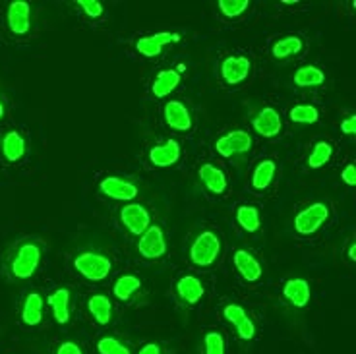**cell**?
Listing matches in <instances>:
<instances>
[{"label": "cell", "mask_w": 356, "mask_h": 354, "mask_svg": "<svg viewBox=\"0 0 356 354\" xmlns=\"http://www.w3.org/2000/svg\"><path fill=\"white\" fill-rule=\"evenodd\" d=\"M43 259V248L35 240L19 242L10 257V273L18 281H27L37 273Z\"/></svg>", "instance_id": "obj_1"}, {"label": "cell", "mask_w": 356, "mask_h": 354, "mask_svg": "<svg viewBox=\"0 0 356 354\" xmlns=\"http://www.w3.org/2000/svg\"><path fill=\"white\" fill-rule=\"evenodd\" d=\"M221 254V239L215 230H202L190 244V262L196 267H211Z\"/></svg>", "instance_id": "obj_2"}, {"label": "cell", "mask_w": 356, "mask_h": 354, "mask_svg": "<svg viewBox=\"0 0 356 354\" xmlns=\"http://www.w3.org/2000/svg\"><path fill=\"white\" fill-rule=\"evenodd\" d=\"M74 269L91 283H101L113 271V262L99 252H81L74 257Z\"/></svg>", "instance_id": "obj_3"}, {"label": "cell", "mask_w": 356, "mask_h": 354, "mask_svg": "<svg viewBox=\"0 0 356 354\" xmlns=\"http://www.w3.org/2000/svg\"><path fill=\"white\" fill-rule=\"evenodd\" d=\"M330 219V205L325 202H312L294 215V232L300 236H312Z\"/></svg>", "instance_id": "obj_4"}, {"label": "cell", "mask_w": 356, "mask_h": 354, "mask_svg": "<svg viewBox=\"0 0 356 354\" xmlns=\"http://www.w3.org/2000/svg\"><path fill=\"white\" fill-rule=\"evenodd\" d=\"M167 236H165V230L161 225H152L149 229L143 232L142 236H138V252L143 259H161L167 254Z\"/></svg>", "instance_id": "obj_5"}, {"label": "cell", "mask_w": 356, "mask_h": 354, "mask_svg": "<svg viewBox=\"0 0 356 354\" xmlns=\"http://www.w3.org/2000/svg\"><path fill=\"white\" fill-rule=\"evenodd\" d=\"M252 145H254V140L246 130H232V132L222 134L221 138H217L215 151H217V155H221L225 159H231L236 155L248 153Z\"/></svg>", "instance_id": "obj_6"}, {"label": "cell", "mask_w": 356, "mask_h": 354, "mask_svg": "<svg viewBox=\"0 0 356 354\" xmlns=\"http://www.w3.org/2000/svg\"><path fill=\"white\" fill-rule=\"evenodd\" d=\"M120 223L124 225V229L134 234V236H142L145 230L152 227V213L142 204H126L120 209Z\"/></svg>", "instance_id": "obj_7"}, {"label": "cell", "mask_w": 356, "mask_h": 354, "mask_svg": "<svg viewBox=\"0 0 356 354\" xmlns=\"http://www.w3.org/2000/svg\"><path fill=\"white\" fill-rule=\"evenodd\" d=\"M221 80L227 86H241L242 81L248 80L250 72H252V63L248 61V56L242 54H229L225 56L221 63Z\"/></svg>", "instance_id": "obj_8"}, {"label": "cell", "mask_w": 356, "mask_h": 354, "mask_svg": "<svg viewBox=\"0 0 356 354\" xmlns=\"http://www.w3.org/2000/svg\"><path fill=\"white\" fill-rule=\"evenodd\" d=\"M182 41V35L178 31H161V33H152V35L140 37L136 41V51L145 56V58H155L163 53L167 45H175Z\"/></svg>", "instance_id": "obj_9"}, {"label": "cell", "mask_w": 356, "mask_h": 354, "mask_svg": "<svg viewBox=\"0 0 356 354\" xmlns=\"http://www.w3.org/2000/svg\"><path fill=\"white\" fill-rule=\"evenodd\" d=\"M99 190L116 202H132L140 194V190L132 180L122 177H105L99 182Z\"/></svg>", "instance_id": "obj_10"}, {"label": "cell", "mask_w": 356, "mask_h": 354, "mask_svg": "<svg viewBox=\"0 0 356 354\" xmlns=\"http://www.w3.org/2000/svg\"><path fill=\"white\" fill-rule=\"evenodd\" d=\"M163 116H165L167 126H169L170 130H175V132H190L192 126H194L190 108L182 101H177V99H170V101L165 103Z\"/></svg>", "instance_id": "obj_11"}, {"label": "cell", "mask_w": 356, "mask_h": 354, "mask_svg": "<svg viewBox=\"0 0 356 354\" xmlns=\"http://www.w3.org/2000/svg\"><path fill=\"white\" fill-rule=\"evenodd\" d=\"M6 22H8L10 31L14 35H27L31 29V6H29V2H26V0L10 2Z\"/></svg>", "instance_id": "obj_12"}, {"label": "cell", "mask_w": 356, "mask_h": 354, "mask_svg": "<svg viewBox=\"0 0 356 354\" xmlns=\"http://www.w3.org/2000/svg\"><path fill=\"white\" fill-rule=\"evenodd\" d=\"M252 128L261 138H275L281 132V128H283V120H281V115L277 113V108L264 106V108H259L258 113L252 116Z\"/></svg>", "instance_id": "obj_13"}, {"label": "cell", "mask_w": 356, "mask_h": 354, "mask_svg": "<svg viewBox=\"0 0 356 354\" xmlns=\"http://www.w3.org/2000/svg\"><path fill=\"white\" fill-rule=\"evenodd\" d=\"M232 264L236 273L241 275L246 283H258L264 275V267L259 264V259L250 250H236L232 254Z\"/></svg>", "instance_id": "obj_14"}, {"label": "cell", "mask_w": 356, "mask_h": 354, "mask_svg": "<svg viewBox=\"0 0 356 354\" xmlns=\"http://www.w3.org/2000/svg\"><path fill=\"white\" fill-rule=\"evenodd\" d=\"M283 298L294 308H306L312 300V287L304 277H293L283 284Z\"/></svg>", "instance_id": "obj_15"}, {"label": "cell", "mask_w": 356, "mask_h": 354, "mask_svg": "<svg viewBox=\"0 0 356 354\" xmlns=\"http://www.w3.org/2000/svg\"><path fill=\"white\" fill-rule=\"evenodd\" d=\"M175 291H177L178 298L188 306H196L205 296L204 283L196 275H182L175 284Z\"/></svg>", "instance_id": "obj_16"}, {"label": "cell", "mask_w": 356, "mask_h": 354, "mask_svg": "<svg viewBox=\"0 0 356 354\" xmlns=\"http://www.w3.org/2000/svg\"><path fill=\"white\" fill-rule=\"evenodd\" d=\"M180 155H182L180 143L177 140H167L149 150V163L157 168H169L177 165Z\"/></svg>", "instance_id": "obj_17"}, {"label": "cell", "mask_w": 356, "mask_h": 354, "mask_svg": "<svg viewBox=\"0 0 356 354\" xmlns=\"http://www.w3.org/2000/svg\"><path fill=\"white\" fill-rule=\"evenodd\" d=\"M197 177L202 180V184L205 186L207 192H211L215 195H221L227 192V188H229V180L225 177V172H222L221 168L215 167L211 163H205L200 167L197 170Z\"/></svg>", "instance_id": "obj_18"}, {"label": "cell", "mask_w": 356, "mask_h": 354, "mask_svg": "<svg viewBox=\"0 0 356 354\" xmlns=\"http://www.w3.org/2000/svg\"><path fill=\"white\" fill-rule=\"evenodd\" d=\"M47 304L53 312V318L56 323L66 325L70 321V291L66 287H60L47 296Z\"/></svg>", "instance_id": "obj_19"}, {"label": "cell", "mask_w": 356, "mask_h": 354, "mask_svg": "<svg viewBox=\"0 0 356 354\" xmlns=\"http://www.w3.org/2000/svg\"><path fill=\"white\" fill-rule=\"evenodd\" d=\"M43 308H44V298L39 292H29L26 296V300L22 304V321L27 328H37L41 321H43Z\"/></svg>", "instance_id": "obj_20"}, {"label": "cell", "mask_w": 356, "mask_h": 354, "mask_svg": "<svg viewBox=\"0 0 356 354\" xmlns=\"http://www.w3.org/2000/svg\"><path fill=\"white\" fill-rule=\"evenodd\" d=\"M0 150H2V157L8 161V163H18L26 155V138L18 130H10V132L4 134L2 143H0Z\"/></svg>", "instance_id": "obj_21"}, {"label": "cell", "mask_w": 356, "mask_h": 354, "mask_svg": "<svg viewBox=\"0 0 356 354\" xmlns=\"http://www.w3.org/2000/svg\"><path fill=\"white\" fill-rule=\"evenodd\" d=\"M180 81H182V74H180V70H175V68L161 70L152 81V93L157 99L169 97L170 93L180 86Z\"/></svg>", "instance_id": "obj_22"}, {"label": "cell", "mask_w": 356, "mask_h": 354, "mask_svg": "<svg viewBox=\"0 0 356 354\" xmlns=\"http://www.w3.org/2000/svg\"><path fill=\"white\" fill-rule=\"evenodd\" d=\"M88 310L97 325H108L113 319V302L108 300L107 294H91L88 298Z\"/></svg>", "instance_id": "obj_23"}, {"label": "cell", "mask_w": 356, "mask_h": 354, "mask_svg": "<svg viewBox=\"0 0 356 354\" xmlns=\"http://www.w3.org/2000/svg\"><path fill=\"white\" fill-rule=\"evenodd\" d=\"M140 289H142V279L134 273H124L120 275L113 284V294H115L116 300L128 302L140 292Z\"/></svg>", "instance_id": "obj_24"}, {"label": "cell", "mask_w": 356, "mask_h": 354, "mask_svg": "<svg viewBox=\"0 0 356 354\" xmlns=\"http://www.w3.org/2000/svg\"><path fill=\"white\" fill-rule=\"evenodd\" d=\"M277 175V163L273 159L259 161L254 172H252V188L256 192H264L267 188L273 184Z\"/></svg>", "instance_id": "obj_25"}, {"label": "cell", "mask_w": 356, "mask_h": 354, "mask_svg": "<svg viewBox=\"0 0 356 354\" xmlns=\"http://www.w3.org/2000/svg\"><path fill=\"white\" fill-rule=\"evenodd\" d=\"M293 81L294 86H298V88H320V86L325 83V74L318 66L306 64V66H300L298 70L294 72Z\"/></svg>", "instance_id": "obj_26"}, {"label": "cell", "mask_w": 356, "mask_h": 354, "mask_svg": "<svg viewBox=\"0 0 356 354\" xmlns=\"http://www.w3.org/2000/svg\"><path fill=\"white\" fill-rule=\"evenodd\" d=\"M304 41L298 35H286L281 37L279 41L273 43L271 47V54L279 58V61H285V58H291V56H296L298 53H302Z\"/></svg>", "instance_id": "obj_27"}, {"label": "cell", "mask_w": 356, "mask_h": 354, "mask_svg": "<svg viewBox=\"0 0 356 354\" xmlns=\"http://www.w3.org/2000/svg\"><path fill=\"white\" fill-rule=\"evenodd\" d=\"M331 157H333V145L330 142H325V140H321V142L314 143L310 155L306 159V165L312 170H318V168L325 167L331 161Z\"/></svg>", "instance_id": "obj_28"}, {"label": "cell", "mask_w": 356, "mask_h": 354, "mask_svg": "<svg viewBox=\"0 0 356 354\" xmlns=\"http://www.w3.org/2000/svg\"><path fill=\"white\" fill-rule=\"evenodd\" d=\"M236 223L241 225L242 229L246 232H258L259 227H261V217H259V209L254 207V205H241L236 213Z\"/></svg>", "instance_id": "obj_29"}, {"label": "cell", "mask_w": 356, "mask_h": 354, "mask_svg": "<svg viewBox=\"0 0 356 354\" xmlns=\"http://www.w3.org/2000/svg\"><path fill=\"white\" fill-rule=\"evenodd\" d=\"M294 124H316L320 120V111L314 105H294L289 113Z\"/></svg>", "instance_id": "obj_30"}, {"label": "cell", "mask_w": 356, "mask_h": 354, "mask_svg": "<svg viewBox=\"0 0 356 354\" xmlns=\"http://www.w3.org/2000/svg\"><path fill=\"white\" fill-rule=\"evenodd\" d=\"M97 353L99 354H132L130 346L122 343L118 337L105 335L97 341Z\"/></svg>", "instance_id": "obj_31"}, {"label": "cell", "mask_w": 356, "mask_h": 354, "mask_svg": "<svg viewBox=\"0 0 356 354\" xmlns=\"http://www.w3.org/2000/svg\"><path fill=\"white\" fill-rule=\"evenodd\" d=\"M217 8H219V12L225 18L234 19L241 18L242 14L250 8V2L248 0H219Z\"/></svg>", "instance_id": "obj_32"}, {"label": "cell", "mask_w": 356, "mask_h": 354, "mask_svg": "<svg viewBox=\"0 0 356 354\" xmlns=\"http://www.w3.org/2000/svg\"><path fill=\"white\" fill-rule=\"evenodd\" d=\"M204 354H227L225 337L219 331H207L204 335Z\"/></svg>", "instance_id": "obj_33"}, {"label": "cell", "mask_w": 356, "mask_h": 354, "mask_svg": "<svg viewBox=\"0 0 356 354\" xmlns=\"http://www.w3.org/2000/svg\"><path fill=\"white\" fill-rule=\"evenodd\" d=\"M246 316H248V312L244 310V306H241V304H234V302L227 304V306L222 308V318L227 319L232 328H234L236 323H241L242 319L246 318Z\"/></svg>", "instance_id": "obj_34"}, {"label": "cell", "mask_w": 356, "mask_h": 354, "mask_svg": "<svg viewBox=\"0 0 356 354\" xmlns=\"http://www.w3.org/2000/svg\"><path fill=\"white\" fill-rule=\"evenodd\" d=\"M234 329H236V337L242 339V341H252V339H256V333H258V328H256L254 319L250 318V316L242 319L241 323H236Z\"/></svg>", "instance_id": "obj_35"}, {"label": "cell", "mask_w": 356, "mask_h": 354, "mask_svg": "<svg viewBox=\"0 0 356 354\" xmlns=\"http://www.w3.org/2000/svg\"><path fill=\"white\" fill-rule=\"evenodd\" d=\"M78 6L91 19H97L103 16V4L99 0H78Z\"/></svg>", "instance_id": "obj_36"}, {"label": "cell", "mask_w": 356, "mask_h": 354, "mask_svg": "<svg viewBox=\"0 0 356 354\" xmlns=\"http://www.w3.org/2000/svg\"><path fill=\"white\" fill-rule=\"evenodd\" d=\"M54 354H83V348L76 341H63L60 345L56 346V353Z\"/></svg>", "instance_id": "obj_37"}, {"label": "cell", "mask_w": 356, "mask_h": 354, "mask_svg": "<svg viewBox=\"0 0 356 354\" xmlns=\"http://www.w3.org/2000/svg\"><path fill=\"white\" fill-rule=\"evenodd\" d=\"M341 180H343L348 188L356 186V167L353 165V163H348L347 167L343 168V172H341Z\"/></svg>", "instance_id": "obj_38"}, {"label": "cell", "mask_w": 356, "mask_h": 354, "mask_svg": "<svg viewBox=\"0 0 356 354\" xmlns=\"http://www.w3.org/2000/svg\"><path fill=\"white\" fill-rule=\"evenodd\" d=\"M341 132L345 136H355L356 134V115H350L341 120Z\"/></svg>", "instance_id": "obj_39"}, {"label": "cell", "mask_w": 356, "mask_h": 354, "mask_svg": "<svg viewBox=\"0 0 356 354\" xmlns=\"http://www.w3.org/2000/svg\"><path fill=\"white\" fill-rule=\"evenodd\" d=\"M138 354H163L161 346L157 343H145V345L138 351Z\"/></svg>", "instance_id": "obj_40"}, {"label": "cell", "mask_w": 356, "mask_h": 354, "mask_svg": "<svg viewBox=\"0 0 356 354\" xmlns=\"http://www.w3.org/2000/svg\"><path fill=\"white\" fill-rule=\"evenodd\" d=\"M347 257L350 262H356V242L355 240H350L347 246Z\"/></svg>", "instance_id": "obj_41"}, {"label": "cell", "mask_w": 356, "mask_h": 354, "mask_svg": "<svg viewBox=\"0 0 356 354\" xmlns=\"http://www.w3.org/2000/svg\"><path fill=\"white\" fill-rule=\"evenodd\" d=\"M4 115H6V106H4V103L0 101V120L4 118Z\"/></svg>", "instance_id": "obj_42"}]
</instances>
